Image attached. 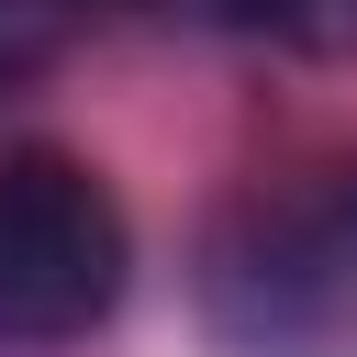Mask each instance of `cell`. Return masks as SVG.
<instances>
[{"instance_id":"cell-2","label":"cell","mask_w":357,"mask_h":357,"mask_svg":"<svg viewBox=\"0 0 357 357\" xmlns=\"http://www.w3.org/2000/svg\"><path fill=\"white\" fill-rule=\"evenodd\" d=\"M123 279H134L123 201L56 145H11L0 156V357L100 335Z\"/></svg>"},{"instance_id":"cell-4","label":"cell","mask_w":357,"mask_h":357,"mask_svg":"<svg viewBox=\"0 0 357 357\" xmlns=\"http://www.w3.org/2000/svg\"><path fill=\"white\" fill-rule=\"evenodd\" d=\"M78 11H89V0H0V22H11V33L33 45V56H56V33H67Z\"/></svg>"},{"instance_id":"cell-3","label":"cell","mask_w":357,"mask_h":357,"mask_svg":"<svg viewBox=\"0 0 357 357\" xmlns=\"http://www.w3.org/2000/svg\"><path fill=\"white\" fill-rule=\"evenodd\" d=\"M212 22L279 56H312V67H357V0H212Z\"/></svg>"},{"instance_id":"cell-1","label":"cell","mask_w":357,"mask_h":357,"mask_svg":"<svg viewBox=\"0 0 357 357\" xmlns=\"http://www.w3.org/2000/svg\"><path fill=\"white\" fill-rule=\"evenodd\" d=\"M201 312L245 357H312L357 324V167L234 201L201 234Z\"/></svg>"},{"instance_id":"cell-5","label":"cell","mask_w":357,"mask_h":357,"mask_svg":"<svg viewBox=\"0 0 357 357\" xmlns=\"http://www.w3.org/2000/svg\"><path fill=\"white\" fill-rule=\"evenodd\" d=\"M22 67H45V56H33V45H22V33H11V22H0V89H11V78H22Z\"/></svg>"}]
</instances>
